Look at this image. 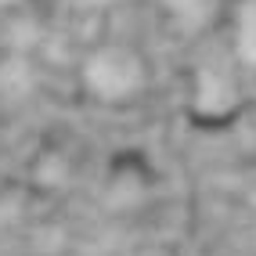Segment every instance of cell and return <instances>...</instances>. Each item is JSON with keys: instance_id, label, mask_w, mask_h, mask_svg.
<instances>
[{"instance_id": "obj_1", "label": "cell", "mask_w": 256, "mask_h": 256, "mask_svg": "<svg viewBox=\"0 0 256 256\" xmlns=\"http://www.w3.org/2000/svg\"><path fill=\"white\" fill-rule=\"evenodd\" d=\"M80 83L101 105H126L141 98L152 83V65L134 44L105 40L90 47L80 65Z\"/></svg>"}, {"instance_id": "obj_2", "label": "cell", "mask_w": 256, "mask_h": 256, "mask_svg": "<svg viewBox=\"0 0 256 256\" xmlns=\"http://www.w3.org/2000/svg\"><path fill=\"white\" fill-rule=\"evenodd\" d=\"M242 62L234 58H202L192 72V112L198 123H224L242 108Z\"/></svg>"}, {"instance_id": "obj_3", "label": "cell", "mask_w": 256, "mask_h": 256, "mask_svg": "<svg viewBox=\"0 0 256 256\" xmlns=\"http://www.w3.org/2000/svg\"><path fill=\"white\" fill-rule=\"evenodd\" d=\"M228 4L231 0H156L162 18L180 32H210L228 18Z\"/></svg>"}, {"instance_id": "obj_4", "label": "cell", "mask_w": 256, "mask_h": 256, "mask_svg": "<svg viewBox=\"0 0 256 256\" xmlns=\"http://www.w3.org/2000/svg\"><path fill=\"white\" fill-rule=\"evenodd\" d=\"M228 29L231 50L242 69L256 76V0H231L228 4Z\"/></svg>"}, {"instance_id": "obj_5", "label": "cell", "mask_w": 256, "mask_h": 256, "mask_svg": "<svg viewBox=\"0 0 256 256\" xmlns=\"http://www.w3.org/2000/svg\"><path fill=\"white\" fill-rule=\"evenodd\" d=\"M83 8H94V11H108V8H119V4H126V0H80Z\"/></svg>"}, {"instance_id": "obj_6", "label": "cell", "mask_w": 256, "mask_h": 256, "mask_svg": "<svg viewBox=\"0 0 256 256\" xmlns=\"http://www.w3.org/2000/svg\"><path fill=\"white\" fill-rule=\"evenodd\" d=\"M29 4V0H0V11H14V8H22Z\"/></svg>"}]
</instances>
